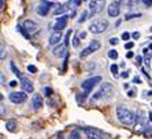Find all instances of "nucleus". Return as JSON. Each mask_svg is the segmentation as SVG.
Listing matches in <instances>:
<instances>
[{"instance_id": "obj_1", "label": "nucleus", "mask_w": 152, "mask_h": 139, "mask_svg": "<svg viewBox=\"0 0 152 139\" xmlns=\"http://www.w3.org/2000/svg\"><path fill=\"white\" fill-rule=\"evenodd\" d=\"M117 117L119 120V123H122L124 125H130L136 122V115L126 106H118Z\"/></svg>"}, {"instance_id": "obj_2", "label": "nucleus", "mask_w": 152, "mask_h": 139, "mask_svg": "<svg viewBox=\"0 0 152 139\" xmlns=\"http://www.w3.org/2000/svg\"><path fill=\"white\" fill-rule=\"evenodd\" d=\"M100 82H102V77H92V78L85 79L84 82L81 83V89L84 90V97H82V100H84V98L86 97V94L92 90L96 85H99Z\"/></svg>"}, {"instance_id": "obj_3", "label": "nucleus", "mask_w": 152, "mask_h": 139, "mask_svg": "<svg viewBox=\"0 0 152 139\" xmlns=\"http://www.w3.org/2000/svg\"><path fill=\"white\" fill-rule=\"evenodd\" d=\"M108 26H110L108 21H104V19H102V21L93 22V23L89 26V30H91V33H93V34H102V33L107 31Z\"/></svg>"}, {"instance_id": "obj_4", "label": "nucleus", "mask_w": 152, "mask_h": 139, "mask_svg": "<svg viewBox=\"0 0 152 139\" xmlns=\"http://www.w3.org/2000/svg\"><path fill=\"white\" fill-rule=\"evenodd\" d=\"M100 46H102V44H100V41H97V40H93L91 44H89L86 48L82 49V52L80 53V57L81 59H85V57H88L89 55H92L93 52H96V51H99Z\"/></svg>"}, {"instance_id": "obj_5", "label": "nucleus", "mask_w": 152, "mask_h": 139, "mask_svg": "<svg viewBox=\"0 0 152 139\" xmlns=\"http://www.w3.org/2000/svg\"><path fill=\"white\" fill-rule=\"evenodd\" d=\"M84 132L88 136V139H104V132L95 127H85Z\"/></svg>"}, {"instance_id": "obj_6", "label": "nucleus", "mask_w": 152, "mask_h": 139, "mask_svg": "<svg viewBox=\"0 0 152 139\" xmlns=\"http://www.w3.org/2000/svg\"><path fill=\"white\" fill-rule=\"evenodd\" d=\"M106 6V0H91L89 1V8H91V15H96L102 12Z\"/></svg>"}, {"instance_id": "obj_7", "label": "nucleus", "mask_w": 152, "mask_h": 139, "mask_svg": "<svg viewBox=\"0 0 152 139\" xmlns=\"http://www.w3.org/2000/svg\"><path fill=\"white\" fill-rule=\"evenodd\" d=\"M111 91H113V85H111V83H104V85H102L100 90L97 91V93H96L95 96L92 97V101H97V100H100V98L106 97V96L111 94Z\"/></svg>"}, {"instance_id": "obj_8", "label": "nucleus", "mask_w": 152, "mask_h": 139, "mask_svg": "<svg viewBox=\"0 0 152 139\" xmlns=\"http://www.w3.org/2000/svg\"><path fill=\"white\" fill-rule=\"evenodd\" d=\"M8 98H10V101L12 102V104H22V102H25L26 98H28V93H25V91H12V93L8 96Z\"/></svg>"}, {"instance_id": "obj_9", "label": "nucleus", "mask_w": 152, "mask_h": 139, "mask_svg": "<svg viewBox=\"0 0 152 139\" xmlns=\"http://www.w3.org/2000/svg\"><path fill=\"white\" fill-rule=\"evenodd\" d=\"M107 12H108V15L113 18L118 17L121 12V3L119 0H114V1H111L110 4H108V8H107Z\"/></svg>"}, {"instance_id": "obj_10", "label": "nucleus", "mask_w": 152, "mask_h": 139, "mask_svg": "<svg viewBox=\"0 0 152 139\" xmlns=\"http://www.w3.org/2000/svg\"><path fill=\"white\" fill-rule=\"evenodd\" d=\"M22 28L25 29V31L29 33V34H34V33H37V31L40 30L39 25L36 23V22L30 21V19H26V21L22 23Z\"/></svg>"}, {"instance_id": "obj_11", "label": "nucleus", "mask_w": 152, "mask_h": 139, "mask_svg": "<svg viewBox=\"0 0 152 139\" xmlns=\"http://www.w3.org/2000/svg\"><path fill=\"white\" fill-rule=\"evenodd\" d=\"M21 89L25 93H33L34 91V86H33V82L29 79L28 77H22L21 78V83H19Z\"/></svg>"}, {"instance_id": "obj_12", "label": "nucleus", "mask_w": 152, "mask_h": 139, "mask_svg": "<svg viewBox=\"0 0 152 139\" xmlns=\"http://www.w3.org/2000/svg\"><path fill=\"white\" fill-rule=\"evenodd\" d=\"M53 4L51 1H47V0H41L37 7V14L41 15V17H45L48 12H50V7H52Z\"/></svg>"}, {"instance_id": "obj_13", "label": "nucleus", "mask_w": 152, "mask_h": 139, "mask_svg": "<svg viewBox=\"0 0 152 139\" xmlns=\"http://www.w3.org/2000/svg\"><path fill=\"white\" fill-rule=\"evenodd\" d=\"M62 38H63V34H62V31H59V30H53V31H52V34L50 35L48 44H50L51 46H55V45H58V44H60Z\"/></svg>"}, {"instance_id": "obj_14", "label": "nucleus", "mask_w": 152, "mask_h": 139, "mask_svg": "<svg viewBox=\"0 0 152 139\" xmlns=\"http://www.w3.org/2000/svg\"><path fill=\"white\" fill-rule=\"evenodd\" d=\"M67 22H69V17L67 15H62L60 18H58L55 25H53V30H59L62 31L66 26H67Z\"/></svg>"}, {"instance_id": "obj_15", "label": "nucleus", "mask_w": 152, "mask_h": 139, "mask_svg": "<svg viewBox=\"0 0 152 139\" xmlns=\"http://www.w3.org/2000/svg\"><path fill=\"white\" fill-rule=\"evenodd\" d=\"M52 55L56 56V57H62V56H67V45L66 44H62V45H58L53 48Z\"/></svg>"}, {"instance_id": "obj_16", "label": "nucleus", "mask_w": 152, "mask_h": 139, "mask_svg": "<svg viewBox=\"0 0 152 139\" xmlns=\"http://www.w3.org/2000/svg\"><path fill=\"white\" fill-rule=\"evenodd\" d=\"M42 102H44V100H42V96H40V94H34L32 98V106L34 111H39L40 108L42 106Z\"/></svg>"}, {"instance_id": "obj_17", "label": "nucleus", "mask_w": 152, "mask_h": 139, "mask_svg": "<svg viewBox=\"0 0 152 139\" xmlns=\"http://www.w3.org/2000/svg\"><path fill=\"white\" fill-rule=\"evenodd\" d=\"M6 128L8 132H15L17 131V122L15 120H7L6 122Z\"/></svg>"}, {"instance_id": "obj_18", "label": "nucleus", "mask_w": 152, "mask_h": 139, "mask_svg": "<svg viewBox=\"0 0 152 139\" xmlns=\"http://www.w3.org/2000/svg\"><path fill=\"white\" fill-rule=\"evenodd\" d=\"M66 6H67V4H60V6H58V8L55 10V14H56V15L63 14L64 11L67 10V8H66Z\"/></svg>"}, {"instance_id": "obj_19", "label": "nucleus", "mask_w": 152, "mask_h": 139, "mask_svg": "<svg viewBox=\"0 0 152 139\" xmlns=\"http://www.w3.org/2000/svg\"><path fill=\"white\" fill-rule=\"evenodd\" d=\"M140 17H141V14H140V12H134V14H126V15H125V19H126V21H130V19L140 18Z\"/></svg>"}, {"instance_id": "obj_20", "label": "nucleus", "mask_w": 152, "mask_h": 139, "mask_svg": "<svg viewBox=\"0 0 152 139\" xmlns=\"http://www.w3.org/2000/svg\"><path fill=\"white\" fill-rule=\"evenodd\" d=\"M108 57L113 60H117L118 59V52L115 51V49H111L110 52H108Z\"/></svg>"}, {"instance_id": "obj_21", "label": "nucleus", "mask_w": 152, "mask_h": 139, "mask_svg": "<svg viewBox=\"0 0 152 139\" xmlns=\"http://www.w3.org/2000/svg\"><path fill=\"white\" fill-rule=\"evenodd\" d=\"M88 18V11H82V14L80 15V19H78V23H82V22L86 21Z\"/></svg>"}, {"instance_id": "obj_22", "label": "nucleus", "mask_w": 152, "mask_h": 139, "mask_svg": "<svg viewBox=\"0 0 152 139\" xmlns=\"http://www.w3.org/2000/svg\"><path fill=\"white\" fill-rule=\"evenodd\" d=\"M11 70L14 71V74H15V75H17V77L22 78V77H21V72H19V70H18L17 67H15V64H14V63H11Z\"/></svg>"}, {"instance_id": "obj_23", "label": "nucleus", "mask_w": 152, "mask_h": 139, "mask_svg": "<svg viewBox=\"0 0 152 139\" xmlns=\"http://www.w3.org/2000/svg\"><path fill=\"white\" fill-rule=\"evenodd\" d=\"M140 1H142V0H127V6H129V7H133V6H137Z\"/></svg>"}, {"instance_id": "obj_24", "label": "nucleus", "mask_w": 152, "mask_h": 139, "mask_svg": "<svg viewBox=\"0 0 152 139\" xmlns=\"http://www.w3.org/2000/svg\"><path fill=\"white\" fill-rule=\"evenodd\" d=\"M144 136H145V138H148V139L152 138V127H151V128L145 130V131H144Z\"/></svg>"}, {"instance_id": "obj_25", "label": "nucleus", "mask_w": 152, "mask_h": 139, "mask_svg": "<svg viewBox=\"0 0 152 139\" xmlns=\"http://www.w3.org/2000/svg\"><path fill=\"white\" fill-rule=\"evenodd\" d=\"M73 46H74V48L80 46V37H78V35H74V38H73Z\"/></svg>"}, {"instance_id": "obj_26", "label": "nucleus", "mask_w": 152, "mask_h": 139, "mask_svg": "<svg viewBox=\"0 0 152 139\" xmlns=\"http://www.w3.org/2000/svg\"><path fill=\"white\" fill-rule=\"evenodd\" d=\"M69 139H81V138H80V132H78L77 130H75V131H73Z\"/></svg>"}, {"instance_id": "obj_27", "label": "nucleus", "mask_w": 152, "mask_h": 139, "mask_svg": "<svg viewBox=\"0 0 152 139\" xmlns=\"http://www.w3.org/2000/svg\"><path fill=\"white\" fill-rule=\"evenodd\" d=\"M110 70H111V72H113L114 77H117V74H118V66L117 64H113V66L110 67Z\"/></svg>"}, {"instance_id": "obj_28", "label": "nucleus", "mask_w": 152, "mask_h": 139, "mask_svg": "<svg viewBox=\"0 0 152 139\" xmlns=\"http://www.w3.org/2000/svg\"><path fill=\"white\" fill-rule=\"evenodd\" d=\"M130 37H132L130 33H127V31L122 33V40H124V41H129V40H130Z\"/></svg>"}, {"instance_id": "obj_29", "label": "nucleus", "mask_w": 152, "mask_h": 139, "mask_svg": "<svg viewBox=\"0 0 152 139\" xmlns=\"http://www.w3.org/2000/svg\"><path fill=\"white\" fill-rule=\"evenodd\" d=\"M28 71H29V72H32V74H34V72H37V68H36L34 66H32V64H30V66H28Z\"/></svg>"}, {"instance_id": "obj_30", "label": "nucleus", "mask_w": 152, "mask_h": 139, "mask_svg": "<svg viewBox=\"0 0 152 139\" xmlns=\"http://www.w3.org/2000/svg\"><path fill=\"white\" fill-rule=\"evenodd\" d=\"M118 41H119V40H118L117 37H113V38H110V44H111V45H117Z\"/></svg>"}, {"instance_id": "obj_31", "label": "nucleus", "mask_w": 152, "mask_h": 139, "mask_svg": "<svg viewBox=\"0 0 152 139\" xmlns=\"http://www.w3.org/2000/svg\"><path fill=\"white\" fill-rule=\"evenodd\" d=\"M81 1H82V0H70L69 3H70V4H74V6H80V4H81Z\"/></svg>"}, {"instance_id": "obj_32", "label": "nucleus", "mask_w": 152, "mask_h": 139, "mask_svg": "<svg viewBox=\"0 0 152 139\" xmlns=\"http://www.w3.org/2000/svg\"><path fill=\"white\" fill-rule=\"evenodd\" d=\"M132 38L138 40V38H140V33H138V31H134V33H132Z\"/></svg>"}, {"instance_id": "obj_33", "label": "nucleus", "mask_w": 152, "mask_h": 139, "mask_svg": "<svg viewBox=\"0 0 152 139\" xmlns=\"http://www.w3.org/2000/svg\"><path fill=\"white\" fill-rule=\"evenodd\" d=\"M142 63V57L141 56H137V59H136V66H141Z\"/></svg>"}, {"instance_id": "obj_34", "label": "nucleus", "mask_w": 152, "mask_h": 139, "mask_svg": "<svg viewBox=\"0 0 152 139\" xmlns=\"http://www.w3.org/2000/svg\"><path fill=\"white\" fill-rule=\"evenodd\" d=\"M133 46H134V44H133V42H126V44H125V48H126V49H132Z\"/></svg>"}, {"instance_id": "obj_35", "label": "nucleus", "mask_w": 152, "mask_h": 139, "mask_svg": "<svg viewBox=\"0 0 152 139\" xmlns=\"http://www.w3.org/2000/svg\"><path fill=\"white\" fill-rule=\"evenodd\" d=\"M142 3H144L147 7H151V6H152V0H142Z\"/></svg>"}, {"instance_id": "obj_36", "label": "nucleus", "mask_w": 152, "mask_h": 139, "mask_svg": "<svg viewBox=\"0 0 152 139\" xmlns=\"http://www.w3.org/2000/svg\"><path fill=\"white\" fill-rule=\"evenodd\" d=\"M78 37H80V38H85V37H86V33L81 31V33H78Z\"/></svg>"}, {"instance_id": "obj_37", "label": "nucleus", "mask_w": 152, "mask_h": 139, "mask_svg": "<svg viewBox=\"0 0 152 139\" xmlns=\"http://www.w3.org/2000/svg\"><path fill=\"white\" fill-rule=\"evenodd\" d=\"M121 77H122V78H127V77H129V71H124V72L121 74Z\"/></svg>"}, {"instance_id": "obj_38", "label": "nucleus", "mask_w": 152, "mask_h": 139, "mask_svg": "<svg viewBox=\"0 0 152 139\" xmlns=\"http://www.w3.org/2000/svg\"><path fill=\"white\" fill-rule=\"evenodd\" d=\"M45 94H48V97H50V94H52V89H50V87H45Z\"/></svg>"}, {"instance_id": "obj_39", "label": "nucleus", "mask_w": 152, "mask_h": 139, "mask_svg": "<svg viewBox=\"0 0 152 139\" xmlns=\"http://www.w3.org/2000/svg\"><path fill=\"white\" fill-rule=\"evenodd\" d=\"M4 56H6V53H4V46H1V56H0V59L3 60V59H4Z\"/></svg>"}, {"instance_id": "obj_40", "label": "nucleus", "mask_w": 152, "mask_h": 139, "mask_svg": "<svg viewBox=\"0 0 152 139\" xmlns=\"http://www.w3.org/2000/svg\"><path fill=\"white\" fill-rule=\"evenodd\" d=\"M133 82H134V83H141V79H140L138 77H136L134 79H133Z\"/></svg>"}, {"instance_id": "obj_41", "label": "nucleus", "mask_w": 152, "mask_h": 139, "mask_svg": "<svg viewBox=\"0 0 152 139\" xmlns=\"http://www.w3.org/2000/svg\"><path fill=\"white\" fill-rule=\"evenodd\" d=\"M17 85H18V83H17V80H11V82H10V86H11V87H15Z\"/></svg>"}, {"instance_id": "obj_42", "label": "nucleus", "mask_w": 152, "mask_h": 139, "mask_svg": "<svg viewBox=\"0 0 152 139\" xmlns=\"http://www.w3.org/2000/svg\"><path fill=\"white\" fill-rule=\"evenodd\" d=\"M133 56H134V55H133V52H127L126 53V57H127V59H132Z\"/></svg>"}, {"instance_id": "obj_43", "label": "nucleus", "mask_w": 152, "mask_h": 139, "mask_svg": "<svg viewBox=\"0 0 152 139\" xmlns=\"http://www.w3.org/2000/svg\"><path fill=\"white\" fill-rule=\"evenodd\" d=\"M127 94H129V97H134V91H133V90H130Z\"/></svg>"}, {"instance_id": "obj_44", "label": "nucleus", "mask_w": 152, "mask_h": 139, "mask_svg": "<svg viewBox=\"0 0 152 139\" xmlns=\"http://www.w3.org/2000/svg\"><path fill=\"white\" fill-rule=\"evenodd\" d=\"M129 87H130V86H129V83H125L124 85V89H125V90H129Z\"/></svg>"}, {"instance_id": "obj_45", "label": "nucleus", "mask_w": 152, "mask_h": 139, "mask_svg": "<svg viewBox=\"0 0 152 139\" xmlns=\"http://www.w3.org/2000/svg\"><path fill=\"white\" fill-rule=\"evenodd\" d=\"M148 116H149V122L152 123V112H149V113H148Z\"/></svg>"}, {"instance_id": "obj_46", "label": "nucleus", "mask_w": 152, "mask_h": 139, "mask_svg": "<svg viewBox=\"0 0 152 139\" xmlns=\"http://www.w3.org/2000/svg\"><path fill=\"white\" fill-rule=\"evenodd\" d=\"M4 8V0H1V10Z\"/></svg>"}, {"instance_id": "obj_47", "label": "nucleus", "mask_w": 152, "mask_h": 139, "mask_svg": "<svg viewBox=\"0 0 152 139\" xmlns=\"http://www.w3.org/2000/svg\"><path fill=\"white\" fill-rule=\"evenodd\" d=\"M148 49H149V51H152V44H149V46H148Z\"/></svg>"}, {"instance_id": "obj_48", "label": "nucleus", "mask_w": 152, "mask_h": 139, "mask_svg": "<svg viewBox=\"0 0 152 139\" xmlns=\"http://www.w3.org/2000/svg\"><path fill=\"white\" fill-rule=\"evenodd\" d=\"M149 31H151V33H152V26H151V28H149Z\"/></svg>"}, {"instance_id": "obj_49", "label": "nucleus", "mask_w": 152, "mask_h": 139, "mask_svg": "<svg viewBox=\"0 0 152 139\" xmlns=\"http://www.w3.org/2000/svg\"><path fill=\"white\" fill-rule=\"evenodd\" d=\"M58 139H62V136H60V135H59V138H58Z\"/></svg>"}]
</instances>
